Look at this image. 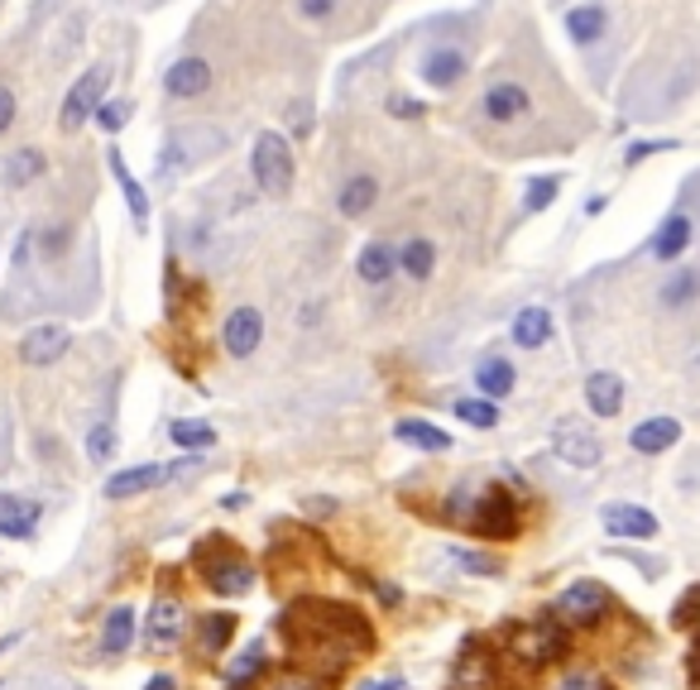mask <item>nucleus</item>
I'll return each mask as SVG.
<instances>
[{"mask_svg":"<svg viewBox=\"0 0 700 690\" xmlns=\"http://www.w3.org/2000/svg\"><path fill=\"white\" fill-rule=\"evenodd\" d=\"M283 638L298 662H308L317 677H337L346 662L370 648V623H364L356 609L346 604H322V600H298L289 614H283Z\"/></svg>","mask_w":700,"mask_h":690,"instance_id":"f257e3e1","label":"nucleus"},{"mask_svg":"<svg viewBox=\"0 0 700 690\" xmlns=\"http://www.w3.org/2000/svg\"><path fill=\"white\" fill-rule=\"evenodd\" d=\"M254 183H260V192H269V197H283V192L293 187V154H289V139L264 130L260 139H254Z\"/></svg>","mask_w":700,"mask_h":690,"instance_id":"f03ea898","label":"nucleus"},{"mask_svg":"<svg viewBox=\"0 0 700 690\" xmlns=\"http://www.w3.org/2000/svg\"><path fill=\"white\" fill-rule=\"evenodd\" d=\"M508 652H514L523 667H547L566 652V638L552 619H533V623H518V629L508 633Z\"/></svg>","mask_w":700,"mask_h":690,"instance_id":"7ed1b4c3","label":"nucleus"},{"mask_svg":"<svg viewBox=\"0 0 700 690\" xmlns=\"http://www.w3.org/2000/svg\"><path fill=\"white\" fill-rule=\"evenodd\" d=\"M106 82H110V72L106 68H91V72H82V77H77V82H72V91L68 96H62V130H82V125L91 120V116H97V106H101V96H106Z\"/></svg>","mask_w":700,"mask_h":690,"instance_id":"20e7f679","label":"nucleus"},{"mask_svg":"<svg viewBox=\"0 0 700 690\" xmlns=\"http://www.w3.org/2000/svg\"><path fill=\"white\" fill-rule=\"evenodd\" d=\"M470 533L475 537H514L518 533V508L504 489H489L470 513Z\"/></svg>","mask_w":700,"mask_h":690,"instance_id":"39448f33","label":"nucleus"},{"mask_svg":"<svg viewBox=\"0 0 700 690\" xmlns=\"http://www.w3.org/2000/svg\"><path fill=\"white\" fill-rule=\"evenodd\" d=\"M552 451L562 456L566 465H576V470H595V465H600V441L591 437V427L571 422V417H562V422H556Z\"/></svg>","mask_w":700,"mask_h":690,"instance_id":"423d86ee","label":"nucleus"},{"mask_svg":"<svg viewBox=\"0 0 700 690\" xmlns=\"http://www.w3.org/2000/svg\"><path fill=\"white\" fill-rule=\"evenodd\" d=\"M202 571H206V585H212L216 595H245V590L254 585L250 561L235 556V552H221V556H206L202 552Z\"/></svg>","mask_w":700,"mask_h":690,"instance_id":"0eeeda50","label":"nucleus"},{"mask_svg":"<svg viewBox=\"0 0 700 690\" xmlns=\"http://www.w3.org/2000/svg\"><path fill=\"white\" fill-rule=\"evenodd\" d=\"M466 72H470V58L460 54L456 43H437V48H427L422 54V82L437 87V91H451Z\"/></svg>","mask_w":700,"mask_h":690,"instance_id":"6e6552de","label":"nucleus"},{"mask_svg":"<svg viewBox=\"0 0 700 690\" xmlns=\"http://www.w3.org/2000/svg\"><path fill=\"white\" fill-rule=\"evenodd\" d=\"M260 341H264V317H260V308H235V312L226 317V327H221V346H226L235 360L254 356V350H260Z\"/></svg>","mask_w":700,"mask_h":690,"instance_id":"1a4fd4ad","label":"nucleus"},{"mask_svg":"<svg viewBox=\"0 0 700 690\" xmlns=\"http://www.w3.org/2000/svg\"><path fill=\"white\" fill-rule=\"evenodd\" d=\"M604 604H610V595L595 585V581H581V585H571L562 600H556V614H562L566 623H600V614H604Z\"/></svg>","mask_w":700,"mask_h":690,"instance_id":"9d476101","label":"nucleus"},{"mask_svg":"<svg viewBox=\"0 0 700 690\" xmlns=\"http://www.w3.org/2000/svg\"><path fill=\"white\" fill-rule=\"evenodd\" d=\"M600 518H604V533H610V537H633V542L658 537V518H652L648 508H639V504H610Z\"/></svg>","mask_w":700,"mask_h":690,"instance_id":"9b49d317","label":"nucleus"},{"mask_svg":"<svg viewBox=\"0 0 700 690\" xmlns=\"http://www.w3.org/2000/svg\"><path fill=\"white\" fill-rule=\"evenodd\" d=\"M68 346H72L68 327H35V331H25V341H20V360L25 365H54V360L68 356Z\"/></svg>","mask_w":700,"mask_h":690,"instance_id":"f8f14e48","label":"nucleus"},{"mask_svg":"<svg viewBox=\"0 0 700 690\" xmlns=\"http://www.w3.org/2000/svg\"><path fill=\"white\" fill-rule=\"evenodd\" d=\"M168 475H178V465H130V470L106 479V499H135V494L164 485Z\"/></svg>","mask_w":700,"mask_h":690,"instance_id":"ddd939ff","label":"nucleus"},{"mask_svg":"<svg viewBox=\"0 0 700 690\" xmlns=\"http://www.w3.org/2000/svg\"><path fill=\"white\" fill-rule=\"evenodd\" d=\"M206 87H212V68H206V58H178L164 77V91L173 96V101H193V96H202Z\"/></svg>","mask_w":700,"mask_h":690,"instance_id":"4468645a","label":"nucleus"},{"mask_svg":"<svg viewBox=\"0 0 700 690\" xmlns=\"http://www.w3.org/2000/svg\"><path fill=\"white\" fill-rule=\"evenodd\" d=\"M528 91H523L518 82H495V87H489L485 91V101H480V110H485V116L489 120H495V125H514V120H523V116H528Z\"/></svg>","mask_w":700,"mask_h":690,"instance_id":"2eb2a0df","label":"nucleus"},{"mask_svg":"<svg viewBox=\"0 0 700 690\" xmlns=\"http://www.w3.org/2000/svg\"><path fill=\"white\" fill-rule=\"evenodd\" d=\"M178 633H183V604L173 600V595H158L154 609H149V648L154 652H168L173 643H178Z\"/></svg>","mask_w":700,"mask_h":690,"instance_id":"dca6fc26","label":"nucleus"},{"mask_svg":"<svg viewBox=\"0 0 700 690\" xmlns=\"http://www.w3.org/2000/svg\"><path fill=\"white\" fill-rule=\"evenodd\" d=\"M39 527V504L35 499H20V494H0V537H35Z\"/></svg>","mask_w":700,"mask_h":690,"instance_id":"f3484780","label":"nucleus"},{"mask_svg":"<svg viewBox=\"0 0 700 690\" xmlns=\"http://www.w3.org/2000/svg\"><path fill=\"white\" fill-rule=\"evenodd\" d=\"M585 404H591L595 417H614L624 408V379L610 375V369H600V375L585 379Z\"/></svg>","mask_w":700,"mask_h":690,"instance_id":"a211bd4d","label":"nucleus"},{"mask_svg":"<svg viewBox=\"0 0 700 690\" xmlns=\"http://www.w3.org/2000/svg\"><path fill=\"white\" fill-rule=\"evenodd\" d=\"M681 437V422H672V417H648V422L633 427V451H643V456H658L667 451V446H677Z\"/></svg>","mask_w":700,"mask_h":690,"instance_id":"6ab92c4d","label":"nucleus"},{"mask_svg":"<svg viewBox=\"0 0 700 690\" xmlns=\"http://www.w3.org/2000/svg\"><path fill=\"white\" fill-rule=\"evenodd\" d=\"M514 383H518L514 365L499 360V356H485L480 365H475V389H480L485 398H504V393H514Z\"/></svg>","mask_w":700,"mask_h":690,"instance_id":"aec40b11","label":"nucleus"},{"mask_svg":"<svg viewBox=\"0 0 700 690\" xmlns=\"http://www.w3.org/2000/svg\"><path fill=\"white\" fill-rule=\"evenodd\" d=\"M130 643H135V609L130 604H116L106 614L101 648H106V657H120V652H130Z\"/></svg>","mask_w":700,"mask_h":690,"instance_id":"412c9836","label":"nucleus"},{"mask_svg":"<svg viewBox=\"0 0 700 690\" xmlns=\"http://www.w3.org/2000/svg\"><path fill=\"white\" fill-rule=\"evenodd\" d=\"M691 245V216L687 212H677V216H667L662 221V231L652 235V254H658V260L667 264V260H677L681 250Z\"/></svg>","mask_w":700,"mask_h":690,"instance_id":"4be33fe9","label":"nucleus"},{"mask_svg":"<svg viewBox=\"0 0 700 690\" xmlns=\"http://www.w3.org/2000/svg\"><path fill=\"white\" fill-rule=\"evenodd\" d=\"M356 269H360V279H364V283H385V279L393 274V269H399V250L385 245V240H370V245L360 250Z\"/></svg>","mask_w":700,"mask_h":690,"instance_id":"5701e85b","label":"nucleus"},{"mask_svg":"<svg viewBox=\"0 0 700 690\" xmlns=\"http://www.w3.org/2000/svg\"><path fill=\"white\" fill-rule=\"evenodd\" d=\"M393 437L404 446H418V451H447L451 437L432 422H418V417H404V422H393Z\"/></svg>","mask_w":700,"mask_h":690,"instance_id":"b1692460","label":"nucleus"},{"mask_svg":"<svg viewBox=\"0 0 700 690\" xmlns=\"http://www.w3.org/2000/svg\"><path fill=\"white\" fill-rule=\"evenodd\" d=\"M379 202V183L370 178V173H360V178H350L346 187H341V197H337V206H341V216H350V221H360L370 206Z\"/></svg>","mask_w":700,"mask_h":690,"instance_id":"393cba45","label":"nucleus"},{"mask_svg":"<svg viewBox=\"0 0 700 690\" xmlns=\"http://www.w3.org/2000/svg\"><path fill=\"white\" fill-rule=\"evenodd\" d=\"M547 341H552V317H547V308H523V312L514 317V346L537 350V346H547Z\"/></svg>","mask_w":700,"mask_h":690,"instance_id":"a878e982","label":"nucleus"},{"mask_svg":"<svg viewBox=\"0 0 700 690\" xmlns=\"http://www.w3.org/2000/svg\"><path fill=\"white\" fill-rule=\"evenodd\" d=\"M604 25H610V14H604V6H576V10H566V35L576 39V43H595L604 35Z\"/></svg>","mask_w":700,"mask_h":690,"instance_id":"bb28decb","label":"nucleus"},{"mask_svg":"<svg viewBox=\"0 0 700 690\" xmlns=\"http://www.w3.org/2000/svg\"><path fill=\"white\" fill-rule=\"evenodd\" d=\"M110 173H116V183H120V192H125V202H130L135 226H145V221H149V197H145V187H139V183L130 178V168H125L120 149H110Z\"/></svg>","mask_w":700,"mask_h":690,"instance_id":"cd10ccee","label":"nucleus"},{"mask_svg":"<svg viewBox=\"0 0 700 690\" xmlns=\"http://www.w3.org/2000/svg\"><path fill=\"white\" fill-rule=\"evenodd\" d=\"M39 173H43V154L39 149H14L10 164H6V183L10 187H25V183H35Z\"/></svg>","mask_w":700,"mask_h":690,"instance_id":"c85d7f7f","label":"nucleus"},{"mask_svg":"<svg viewBox=\"0 0 700 690\" xmlns=\"http://www.w3.org/2000/svg\"><path fill=\"white\" fill-rule=\"evenodd\" d=\"M456 417L460 422H470V427H480V431H489V427H499V408H495V398H460L456 404Z\"/></svg>","mask_w":700,"mask_h":690,"instance_id":"c756f323","label":"nucleus"},{"mask_svg":"<svg viewBox=\"0 0 700 690\" xmlns=\"http://www.w3.org/2000/svg\"><path fill=\"white\" fill-rule=\"evenodd\" d=\"M432 264H437V250L427 245V240H408V245L399 250V269H408L412 279H427L432 274Z\"/></svg>","mask_w":700,"mask_h":690,"instance_id":"7c9ffc66","label":"nucleus"},{"mask_svg":"<svg viewBox=\"0 0 700 690\" xmlns=\"http://www.w3.org/2000/svg\"><path fill=\"white\" fill-rule=\"evenodd\" d=\"M168 437H173V446H183V451H206V446L216 441V431L206 422H187V417H183V422L168 427Z\"/></svg>","mask_w":700,"mask_h":690,"instance_id":"2f4dec72","label":"nucleus"},{"mask_svg":"<svg viewBox=\"0 0 700 690\" xmlns=\"http://www.w3.org/2000/svg\"><path fill=\"white\" fill-rule=\"evenodd\" d=\"M696 288H700L696 269H677V274L662 283V302H667V308H687V302L696 298Z\"/></svg>","mask_w":700,"mask_h":690,"instance_id":"473e14b6","label":"nucleus"},{"mask_svg":"<svg viewBox=\"0 0 700 690\" xmlns=\"http://www.w3.org/2000/svg\"><path fill=\"white\" fill-rule=\"evenodd\" d=\"M235 633V614H206L202 619V652H226Z\"/></svg>","mask_w":700,"mask_h":690,"instance_id":"72a5a7b5","label":"nucleus"},{"mask_svg":"<svg viewBox=\"0 0 700 690\" xmlns=\"http://www.w3.org/2000/svg\"><path fill=\"white\" fill-rule=\"evenodd\" d=\"M260 690H322V677H317V671H279V677H269Z\"/></svg>","mask_w":700,"mask_h":690,"instance_id":"f704fd0d","label":"nucleus"},{"mask_svg":"<svg viewBox=\"0 0 700 690\" xmlns=\"http://www.w3.org/2000/svg\"><path fill=\"white\" fill-rule=\"evenodd\" d=\"M264 667V648L260 643H254L245 657H235V662L226 667V677H231V686H241V681H250L254 677V671H260Z\"/></svg>","mask_w":700,"mask_h":690,"instance_id":"c9c22d12","label":"nucleus"},{"mask_svg":"<svg viewBox=\"0 0 700 690\" xmlns=\"http://www.w3.org/2000/svg\"><path fill=\"white\" fill-rule=\"evenodd\" d=\"M125 120H130V101H101V106H97V125H101L106 135L125 130Z\"/></svg>","mask_w":700,"mask_h":690,"instance_id":"e433bc0d","label":"nucleus"},{"mask_svg":"<svg viewBox=\"0 0 700 690\" xmlns=\"http://www.w3.org/2000/svg\"><path fill=\"white\" fill-rule=\"evenodd\" d=\"M556 690H610V681L600 677V671L591 667H581V671H566L562 681H556Z\"/></svg>","mask_w":700,"mask_h":690,"instance_id":"4c0bfd02","label":"nucleus"},{"mask_svg":"<svg viewBox=\"0 0 700 690\" xmlns=\"http://www.w3.org/2000/svg\"><path fill=\"white\" fill-rule=\"evenodd\" d=\"M556 187H562V178H533V183H528V197H523V206H528V212H543V206L556 197Z\"/></svg>","mask_w":700,"mask_h":690,"instance_id":"58836bf2","label":"nucleus"},{"mask_svg":"<svg viewBox=\"0 0 700 690\" xmlns=\"http://www.w3.org/2000/svg\"><path fill=\"white\" fill-rule=\"evenodd\" d=\"M87 456H91V460H110V456H116V431H110L106 422H101V427H91V437H87Z\"/></svg>","mask_w":700,"mask_h":690,"instance_id":"ea45409f","label":"nucleus"},{"mask_svg":"<svg viewBox=\"0 0 700 690\" xmlns=\"http://www.w3.org/2000/svg\"><path fill=\"white\" fill-rule=\"evenodd\" d=\"M451 561H456V566H466V571H475V575H495L499 571V561L480 556V552H451Z\"/></svg>","mask_w":700,"mask_h":690,"instance_id":"a19ab883","label":"nucleus"},{"mask_svg":"<svg viewBox=\"0 0 700 690\" xmlns=\"http://www.w3.org/2000/svg\"><path fill=\"white\" fill-rule=\"evenodd\" d=\"M298 10L308 14V20H331V14H337V0H298Z\"/></svg>","mask_w":700,"mask_h":690,"instance_id":"79ce46f5","label":"nucleus"},{"mask_svg":"<svg viewBox=\"0 0 700 690\" xmlns=\"http://www.w3.org/2000/svg\"><path fill=\"white\" fill-rule=\"evenodd\" d=\"M389 110L404 120H418L422 116V101H412V96H389Z\"/></svg>","mask_w":700,"mask_h":690,"instance_id":"37998d69","label":"nucleus"},{"mask_svg":"<svg viewBox=\"0 0 700 690\" xmlns=\"http://www.w3.org/2000/svg\"><path fill=\"white\" fill-rule=\"evenodd\" d=\"M10 125H14V91L0 87V135H6Z\"/></svg>","mask_w":700,"mask_h":690,"instance_id":"c03bdc74","label":"nucleus"},{"mask_svg":"<svg viewBox=\"0 0 700 690\" xmlns=\"http://www.w3.org/2000/svg\"><path fill=\"white\" fill-rule=\"evenodd\" d=\"M145 690H178V681H173V677H149Z\"/></svg>","mask_w":700,"mask_h":690,"instance_id":"a18cd8bd","label":"nucleus"},{"mask_svg":"<svg viewBox=\"0 0 700 690\" xmlns=\"http://www.w3.org/2000/svg\"><path fill=\"white\" fill-rule=\"evenodd\" d=\"M360 690H404V681H364Z\"/></svg>","mask_w":700,"mask_h":690,"instance_id":"49530a36","label":"nucleus"},{"mask_svg":"<svg viewBox=\"0 0 700 690\" xmlns=\"http://www.w3.org/2000/svg\"><path fill=\"white\" fill-rule=\"evenodd\" d=\"M14 643H20V633H10V638H0V652H6V648H14Z\"/></svg>","mask_w":700,"mask_h":690,"instance_id":"de8ad7c7","label":"nucleus"}]
</instances>
